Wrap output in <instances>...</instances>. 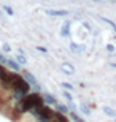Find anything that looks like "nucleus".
Listing matches in <instances>:
<instances>
[{"label":"nucleus","mask_w":116,"mask_h":122,"mask_svg":"<svg viewBox=\"0 0 116 122\" xmlns=\"http://www.w3.org/2000/svg\"><path fill=\"white\" fill-rule=\"evenodd\" d=\"M54 109H56V111H59V113H64V114H67V106H64V105H59V103H56L54 105Z\"/></svg>","instance_id":"6e6552de"},{"label":"nucleus","mask_w":116,"mask_h":122,"mask_svg":"<svg viewBox=\"0 0 116 122\" xmlns=\"http://www.w3.org/2000/svg\"><path fill=\"white\" fill-rule=\"evenodd\" d=\"M3 11H5L6 14H10V16H13V14H14L13 8H11V6H8V5H3Z\"/></svg>","instance_id":"f8f14e48"},{"label":"nucleus","mask_w":116,"mask_h":122,"mask_svg":"<svg viewBox=\"0 0 116 122\" xmlns=\"http://www.w3.org/2000/svg\"><path fill=\"white\" fill-rule=\"evenodd\" d=\"M41 97H43V100H45V103L49 105V106H54V105L57 103V100L54 98L51 94H41Z\"/></svg>","instance_id":"39448f33"},{"label":"nucleus","mask_w":116,"mask_h":122,"mask_svg":"<svg viewBox=\"0 0 116 122\" xmlns=\"http://www.w3.org/2000/svg\"><path fill=\"white\" fill-rule=\"evenodd\" d=\"M21 75H22V76L26 78V81L29 82V84H30V86L33 87V89H35L37 92H40V91H41L40 84H38V81H37V78L33 76V75H32L30 71H27V70H22V71H21Z\"/></svg>","instance_id":"f03ea898"},{"label":"nucleus","mask_w":116,"mask_h":122,"mask_svg":"<svg viewBox=\"0 0 116 122\" xmlns=\"http://www.w3.org/2000/svg\"><path fill=\"white\" fill-rule=\"evenodd\" d=\"M45 13L48 16H53V18H56V16H68L67 10H45Z\"/></svg>","instance_id":"7ed1b4c3"},{"label":"nucleus","mask_w":116,"mask_h":122,"mask_svg":"<svg viewBox=\"0 0 116 122\" xmlns=\"http://www.w3.org/2000/svg\"><path fill=\"white\" fill-rule=\"evenodd\" d=\"M61 70H62L64 73H67V75H73V73H75V68L72 67L70 63H67V62L61 63Z\"/></svg>","instance_id":"423d86ee"},{"label":"nucleus","mask_w":116,"mask_h":122,"mask_svg":"<svg viewBox=\"0 0 116 122\" xmlns=\"http://www.w3.org/2000/svg\"><path fill=\"white\" fill-rule=\"evenodd\" d=\"M62 87H64V89H67V91H73V86L68 84V82H62Z\"/></svg>","instance_id":"dca6fc26"},{"label":"nucleus","mask_w":116,"mask_h":122,"mask_svg":"<svg viewBox=\"0 0 116 122\" xmlns=\"http://www.w3.org/2000/svg\"><path fill=\"white\" fill-rule=\"evenodd\" d=\"M107 49L110 51V52H113V51H115V48H113V46H110V45H108V46H107Z\"/></svg>","instance_id":"4be33fe9"},{"label":"nucleus","mask_w":116,"mask_h":122,"mask_svg":"<svg viewBox=\"0 0 116 122\" xmlns=\"http://www.w3.org/2000/svg\"><path fill=\"white\" fill-rule=\"evenodd\" d=\"M35 49L40 51V52H43V54H46V52H48V49H46V48H43V46H37Z\"/></svg>","instance_id":"6ab92c4d"},{"label":"nucleus","mask_w":116,"mask_h":122,"mask_svg":"<svg viewBox=\"0 0 116 122\" xmlns=\"http://www.w3.org/2000/svg\"><path fill=\"white\" fill-rule=\"evenodd\" d=\"M62 95H64V97H65V98L68 100V103H72V102H73V97H72V95H70V92L64 91V92H62Z\"/></svg>","instance_id":"2eb2a0df"},{"label":"nucleus","mask_w":116,"mask_h":122,"mask_svg":"<svg viewBox=\"0 0 116 122\" xmlns=\"http://www.w3.org/2000/svg\"><path fill=\"white\" fill-rule=\"evenodd\" d=\"M6 73H8V70L3 67V63L0 62V81H2V79L5 78V75H6Z\"/></svg>","instance_id":"9d476101"},{"label":"nucleus","mask_w":116,"mask_h":122,"mask_svg":"<svg viewBox=\"0 0 116 122\" xmlns=\"http://www.w3.org/2000/svg\"><path fill=\"white\" fill-rule=\"evenodd\" d=\"M45 103V100H43V97H41L38 92H29V94H26L22 97V98L18 102V106L22 113H30L32 109H35V108H40V106H43Z\"/></svg>","instance_id":"f257e3e1"},{"label":"nucleus","mask_w":116,"mask_h":122,"mask_svg":"<svg viewBox=\"0 0 116 122\" xmlns=\"http://www.w3.org/2000/svg\"><path fill=\"white\" fill-rule=\"evenodd\" d=\"M70 48L73 51H76V52H81V51H83V48H81V46H78V45H75V43H70Z\"/></svg>","instance_id":"4468645a"},{"label":"nucleus","mask_w":116,"mask_h":122,"mask_svg":"<svg viewBox=\"0 0 116 122\" xmlns=\"http://www.w3.org/2000/svg\"><path fill=\"white\" fill-rule=\"evenodd\" d=\"M18 62L21 63V65H26L27 63V59H26V56H24V52H19L18 54Z\"/></svg>","instance_id":"1a4fd4ad"},{"label":"nucleus","mask_w":116,"mask_h":122,"mask_svg":"<svg viewBox=\"0 0 116 122\" xmlns=\"http://www.w3.org/2000/svg\"><path fill=\"white\" fill-rule=\"evenodd\" d=\"M0 62H2V63H5V62H6V57H5V54H3V52H0Z\"/></svg>","instance_id":"aec40b11"},{"label":"nucleus","mask_w":116,"mask_h":122,"mask_svg":"<svg viewBox=\"0 0 116 122\" xmlns=\"http://www.w3.org/2000/svg\"><path fill=\"white\" fill-rule=\"evenodd\" d=\"M2 51H3V52H10V51H11V46H10V45H6V43H5V45L2 46Z\"/></svg>","instance_id":"f3484780"},{"label":"nucleus","mask_w":116,"mask_h":122,"mask_svg":"<svg viewBox=\"0 0 116 122\" xmlns=\"http://www.w3.org/2000/svg\"><path fill=\"white\" fill-rule=\"evenodd\" d=\"M102 21H105V22H107V24H110V25H111V29H113V30L116 32V25H115V24L111 22V21H110V19H105V18H102Z\"/></svg>","instance_id":"a211bd4d"},{"label":"nucleus","mask_w":116,"mask_h":122,"mask_svg":"<svg viewBox=\"0 0 116 122\" xmlns=\"http://www.w3.org/2000/svg\"><path fill=\"white\" fill-rule=\"evenodd\" d=\"M81 109H83V113H86V114H89V109L86 108V106H81Z\"/></svg>","instance_id":"412c9836"},{"label":"nucleus","mask_w":116,"mask_h":122,"mask_svg":"<svg viewBox=\"0 0 116 122\" xmlns=\"http://www.w3.org/2000/svg\"><path fill=\"white\" fill-rule=\"evenodd\" d=\"M70 119H72V121H75V122H84V121H83V119H81L76 113H73V111L70 113Z\"/></svg>","instance_id":"9b49d317"},{"label":"nucleus","mask_w":116,"mask_h":122,"mask_svg":"<svg viewBox=\"0 0 116 122\" xmlns=\"http://www.w3.org/2000/svg\"><path fill=\"white\" fill-rule=\"evenodd\" d=\"M6 65H8L13 71H21V63L18 62V60H13V59H10V57H6Z\"/></svg>","instance_id":"20e7f679"},{"label":"nucleus","mask_w":116,"mask_h":122,"mask_svg":"<svg viewBox=\"0 0 116 122\" xmlns=\"http://www.w3.org/2000/svg\"><path fill=\"white\" fill-rule=\"evenodd\" d=\"M103 111H105V113H107L108 116H111V117H115V116H116V113L113 111L111 108H108V106H105V108H103Z\"/></svg>","instance_id":"ddd939ff"},{"label":"nucleus","mask_w":116,"mask_h":122,"mask_svg":"<svg viewBox=\"0 0 116 122\" xmlns=\"http://www.w3.org/2000/svg\"><path fill=\"white\" fill-rule=\"evenodd\" d=\"M68 27H70V22H68V21H67V22H64V25L61 27V35H62V36H68V35H70Z\"/></svg>","instance_id":"0eeeda50"}]
</instances>
